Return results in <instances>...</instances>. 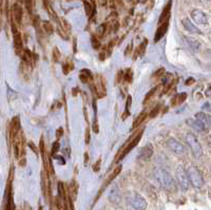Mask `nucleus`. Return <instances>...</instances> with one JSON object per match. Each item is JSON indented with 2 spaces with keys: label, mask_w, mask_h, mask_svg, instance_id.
Segmentation results:
<instances>
[{
  "label": "nucleus",
  "mask_w": 211,
  "mask_h": 210,
  "mask_svg": "<svg viewBox=\"0 0 211 210\" xmlns=\"http://www.w3.org/2000/svg\"><path fill=\"white\" fill-rule=\"evenodd\" d=\"M83 5H85V13H87V15L88 16H92V13L94 11V9L92 7V5H91V3H89L88 1H83Z\"/></svg>",
  "instance_id": "bb28decb"
},
{
  "label": "nucleus",
  "mask_w": 211,
  "mask_h": 210,
  "mask_svg": "<svg viewBox=\"0 0 211 210\" xmlns=\"http://www.w3.org/2000/svg\"><path fill=\"white\" fill-rule=\"evenodd\" d=\"M122 80L125 82H131L133 80V72L131 71V69H127V70L124 71V78Z\"/></svg>",
  "instance_id": "393cba45"
},
{
  "label": "nucleus",
  "mask_w": 211,
  "mask_h": 210,
  "mask_svg": "<svg viewBox=\"0 0 211 210\" xmlns=\"http://www.w3.org/2000/svg\"><path fill=\"white\" fill-rule=\"evenodd\" d=\"M42 24H43V28H45V32L49 34H52L53 32H54V29H53V26L50 23V22L48 21H43L42 22Z\"/></svg>",
  "instance_id": "c756f323"
},
{
  "label": "nucleus",
  "mask_w": 211,
  "mask_h": 210,
  "mask_svg": "<svg viewBox=\"0 0 211 210\" xmlns=\"http://www.w3.org/2000/svg\"><path fill=\"white\" fill-rule=\"evenodd\" d=\"M49 177L48 175L45 174V172H42L41 174V188H42V192L45 194V199L48 197V190H50V184H49Z\"/></svg>",
  "instance_id": "f3484780"
},
{
  "label": "nucleus",
  "mask_w": 211,
  "mask_h": 210,
  "mask_svg": "<svg viewBox=\"0 0 211 210\" xmlns=\"http://www.w3.org/2000/svg\"><path fill=\"white\" fill-rule=\"evenodd\" d=\"M210 171H211V168H210Z\"/></svg>",
  "instance_id": "4d7b16f0"
},
{
  "label": "nucleus",
  "mask_w": 211,
  "mask_h": 210,
  "mask_svg": "<svg viewBox=\"0 0 211 210\" xmlns=\"http://www.w3.org/2000/svg\"><path fill=\"white\" fill-rule=\"evenodd\" d=\"M143 133H144V130H141V132L138 133L136 136L133 137V138H132V140H131L129 144H128V146H125V149H124V151H122V155L119 156V159H118L119 161L124 159V157H125V156H126V155L128 154L129 152H131V150H133L134 148L136 147L137 144H138V143H139V140H141V136H143Z\"/></svg>",
  "instance_id": "423d86ee"
},
{
  "label": "nucleus",
  "mask_w": 211,
  "mask_h": 210,
  "mask_svg": "<svg viewBox=\"0 0 211 210\" xmlns=\"http://www.w3.org/2000/svg\"><path fill=\"white\" fill-rule=\"evenodd\" d=\"M106 53H107L106 51L100 52V53H99V60H101V61H104L105 59H106Z\"/></svg>",
  "instance_id": "de8ad7c7"
},
{
  "label": "nucleus",
  "mask_w": 211,
  "mask_h": 210,
  "mask_svg": "<svg viewBox=\"0 0 211 210\" xmlns=\"http://www.w3.org/2000/svg\"><path fill=\"white\" fill-rule=\"evenodd\" d=\"M29 147H30L31 149L33 150V151H34V153H37V148L35 147V145H34V143H33V142H30V143H29Z\"/></svg>",
  "instance_id": "49530a36"
},
{
  "label": "nucleus",
  "mask_w": 211,
  "mask_h": 210,
  "mask_svg": "<svg viewBox=\"0 0 211 210\" xmlns=\"http://www.w3.org/2000/svg\"><path fill=\"white\" fill-rule=\"evenodd\" d=\"M26 7L29 13H32V0H26Z\"/></svg>",
  "instance_id": "e433bc0d"
},
{
  "label": "nucleus",
  "mask_w": 211,
  "mask_h": 210,
  "mask_svg": "<svg viewBox=\"0 0 211 210\" xmlns=\"http://www.w3.org/2000/svg\"><path fill=\"white\" fill-rule=\"evenodd\" d=\"M120 171H122V166H118L117 168H116V169L114 170V171H113V172H112L111 174H110V176L108 177L107 181L105 182L104 186H103V190H104V189L106 188L107 186H109V185L111 184V182H113V180H114L115 177H116L119 173H120Z\"/></svg>",
  "instance_id": "6ab92c4d"
},
{
  "label": "nucleus",
  "mask_w": 211,
  "mask_h": 210,
  "mask_svg": "<svg viewBox=\"0 0 211 210\" xmlns=\"http://www.w3.org/2000/svg\"><path fill=\"white\" fill-rule=\"evenodd\" d=\"M109 201L111 202L112 204L114 205H118L122 201V194H120V191L117 187H114L112 188L109 192Z\"/></svg>",
  "instance_id": "1a4fd4ad"
},
{
  "label": "nucleus",
  "mask_w": 211,
  "mask_h": 210,
  "mask_svg": "<svg viewBox=\"0 0 211 210\" xmlns=\"http://www.w3.org/2000/svg\"><path fill=\"white\" fill-rule=\"evenodd\" d=\"M127 202L135 210H146L147 209V201L136 192H130L127 196Z\"/></svg>",
  "instance_id": "7ed1b4c3"
},
{
  "label": "nucleus",
  "mask_w": 211,
  "mask_h": 210,
  "mask_svg": "<svg viewBox=\"0 0 211 210\" xmlns=\"http://www.w3.org/2000/svg\"><path fill=\"white\" fill-rule=\"evenodd\" d=\"M39 210H42V208H41V206H39Z\"/></svg>",
  "instance_id": "603ef678"
},
{
  "label": "nucleus",
  "mask_w": 211,
  "mask_h": 210,
  "mask_svg": "<svg viewBox=\"0 0 211 210\" xmlns=\"http://www.w3.org/2000/svg\"><path fill=\"white\" fill-rule=\"evenodd\" d=\"M78 92H79V89L78 88H75L72 90V94H73V96H76L78 94Z\"/></svg>",
  "instance_id": "09e8293b"
},
{
  "label": "nucleus",
  "mask_w": 211,
  "mask_h": 210,
  "mask_svg": "<svg viewBox=\"0 0 211 210\" xmlns=\"http://www.w3.org/2000/svg\"><path fill=\"white\" fill-rule=\"evenodd\" d=\"M63 135V129L62 128H58L57 131H56V137L57 138H61Z\"/></svg>",
  "instance_id": "ea45409f"
},
{
  "label": "nucleus",
  "mask_w": 211,
  "mask_h": 210,
  "mask_svg": "<svg viewBox=\"0 0 211 210\" xmlns=\"http://www.w3.org/2000/svg\"><path fill=\"white\" fill-rule=\"evenodd\" d=\"M152 154H153V147H152V145L145 146V147L141 148V151H139V157L141 159H145V161L150 159L152 156Z\"/></svg>",
  "instance_id": "ddd939ff"
},
{
  "label": "nucleus",
  "mask_w": 211,
  "mask_h": 210,
  "mask_svg": "<svg viewBox=\"0 0 211 210\" xmlns=\"http://www.w3.org/2000/svg\"><path fill=\"white\" fill-rule=\"evenodd\" d=\"M104 1H107V0H104Z\"/></svg>",
  "instance_id": "5fc2aeb1"
},
{
  "label": "nucleus",
  "mask_w": 211,
  "mask_h": 210,
  "mask_svg": "<svg viewBox=\"0 0 211 210\" xmlns=\"http://www.w3.org/2000/svg\"><path fill=\"white\" fill-rule=\"evenodd\" d=\"M187 124L190 127H192L194 130H196L197 132H204L205 130L207 129V127L204 125L200 120L196 119V118H189L188 120H187Z\"/></svg>",
  "instance_id": "9b49d317"
},
{
  "label": "nucleus",
  "mask_w": 211,
  "mask_h": 210,
  "mask_svg": "<svg viewBox=\"0 0 211 210\" xmlns=\"http://www.w3.org/2000/svg\"><path fill=\"white\" fill-rule=\"evenodd\" d=\"M154 175H155L156 180L158 181V183L160 184V186L165 190H168V191L171 192L176 190V183L174 181L173 176L167 170L163 169V168H157L154 171Z\"/></svg>",
  "instance_id": "f257e3e1"
},
{
  "label": "nucleus",
  "mask_w": 211,
  "mask_h": 210,
  "mask_svg": "<svg viewBox=\"0 0 211 210\" xmlns=\"http://www.w3.org/2000/svg\"><path fill=\"white\" fill-rule=\"evenodd\" d=\"M168 26H169V21L163 22V23L158 26V29L156 30V32H155L154 42H158V41L165 36V34H166L167 31H168Z\"/></svg>",
  "instance_id": "9d476101"
},
{
  "label": "nucleus",
  "mask_w": 211,
  "mask_h": 210,
  "mask_svg": "<svg viewBox=\"0 0 211 210\" xmlns=\"http://www.w3.org/2000/svg\"><path fill=\"white\" fill-rule=\"evenodd\" d=\"M209 142H210V143H211V135H210V136H209Z\"/></svg>",
  "instance_id": "3c124183"
},
{
  "label": "nucleus",
  "mask_w": 211,
  "mask_h": 210,
  "mask_svg": "<svg viewBox=\"0 0 211 210\" xmlns=\"http://www.w3.org/2000/svg\"><path fill=\"white\" fill-rule=\"evenodd\" d=\"M52 210H56V209H55V208H52Z\"/></svg>",
  "instance_id": "864d4df0"
},
{
  "label": "nucleus",
  "mask_w": 211,
  "mask_h": 210,
  "mask_svg": "<svg viewBox=\"0 0 211 210\" xmlns=\"http://www.w3.org/2000/svg\"><path fill=\"white\" fill-rule=\"evenodd\" d=\"M156 90H157V87H154V88H152L151 90L146 94V97H145V99H144V103H147L149 100L151 99L152 97H153V95H154V93L156 92Z\"/></svg>",
  "instance_id": "a878e982"
},
{
  "label": "nucleus",
  "mask_w": 211,
  "mask_h": 210,
  "mask_svg": "<svg viewBox=\"0 0 211 210\" xmlns=\"http://www.w3.org/2000/svg\"><path fill=\"white\" fill-rule=\"evenodd\" d=\"M206 125H207V128H210L211 129V115L207 114V119H206Z\"/></svg>",
  "instance_id": "a18cd8bd"
},
{
  "label": "nucleus",
  "mask_w": 211,
  "mask_h": 210,
  "mask_svg": "<svg viewBox=\"0 0 211 210\" xmlns=\"http://www.w3.org/2000/svg\"><path fill=\"white\" fill-rule=\"evenodd\" d=\"M191 17L196 23L199 24H207L208 23V17L203 11L200 10H193L191 12Z\"/></svg>",
  "instance_id": "6e6552de"
},
{
  "label": "nucleus",
  "mask_w": 211,
  "mask_h": 210,
  "mask_svg": "<svg viewBox=\"0 0 211 210\" xmlns=\"http://www.w3.org/2000/svg\"><path fill=\"white\" fill-rule=\"evenodd\" d=\"M20 132V120L19 117L16 116L12 119L11 122V127H10V133H11V137H15L18 133Z\"/></svg>",
  "instance_id": "f8f14e48"
},
{
  "label": "nucleus",
  "mask_w": 211,
  "mask_h": 210,
  "mask_svg": "<svg viewBox=\"0 0 211 210\" xmlns=\"http://www.w3.org/2000/svg\"><path fill=\"white\" fill-rule=\"evenodd\" d=\"M13 13H14L15 20L18 22V23H20V22H21V19H22V9L20 7V5L14 4V7H13Z\"/></svg>",
  "instance_id": "412c9836"
},
{
  "label": "nucleus",
  "mask_w": 211,
  "mask_h": 210,
  "mask_svg": "<svg viewBox=\"0 0 211 210\" xmlns=\"http://www.w3.org/2000/svg\"><path fill=\"white\" fill-rule=\"evenodd\" d=\"M100 159H98V161H96V163L94 164V166H93V170L95 171V172H98L99 171V169H100Z\"/></svg>",
  "instance_id": "58836bf2"
},
{
  "label": "nucleus",
  "mask_w": 211,
  "mask_h": 210,
  "mask_svg": "<svg viewBox=\"0 0 211 210\" xmlns=\"http://www.w3.org/2000/svg\"><path fill=\"white\" fill-rule=\"evenodd\" d=\"M91 44H92V47L95 50H97V49H99L100 48V42H99V40L97 39V37L96 36H94V35H92L91 36Z\"/></svg>",
  "instance_id": "cd10ccee"
},
{
  "label": "nucleus",
  "mask_w": 211,
  "mask_h": 210,
  "mask_svg": "<svg viewBox=\"0 0 211 210\" xmlns=\"http://www.w3.org/2000/svg\"><path fill=\"white\" fill-rule=\"evenodd\" d=\"M186 98V94L185 93H183V94H179L178 96H176V99H177V101H176V103L175 105H177V103H181L183 100Z\"/></svg>",
  "instance_id": "4c0bfd02"
},
{
  "label": "nucleus",
  "mask_w": 211,
  "mask_h": 210,
  "mask_svg": "<svg viewBox=\"0 0 211 210\" xmlns=\"http://www.w3.org/2000/svg\"><path fill=\"white\" fill-rule=\"evenodd\" d=\"M186 143L190 148L193 156L196 157V159H200V156L203 155V148H202L200 142L196 138L195 135L192 134V133H188L186 135Z\"/></svg>",
  "instance_id": "20e7f679"
},
{
  "label": "nucleus",
  "mask_w": 211,
  "mask_h": 210,
  "mask_svg": "<svg viewBox=\"0 0 211 210\" xmlns=\"http://www.w3.org/2000/svg\"><path fill=\"white\" fill-rule=\"evenodd\" d=\"M93 77L91 71H89L88 69H82L80 74H79V79L82 84H88L89 80H91Z\"/></svg>",
  "instance_id": "a211bd4d"
},
{
  "label": "nucleus",
  "mask_w": 211,
  "mask_h": 210,
  "mask_svg": "<svg viewBox=\"0 0 211 210\" xmlns=\"http://www.w3.org/2000/svg\"><path fill=\"white\" fill-rule=\"evenodd\" d=\"M73 69V65L69 63H66L62 65V70H63V74H69L71 70Z\"/></svg>",
  "instance_id": "473e14b6"
},
{
  "label": "nucleus",
  "mask_w": 211,
  "mask_h": 210,
  "mask_svg": "<svg viewBox=\"0 0 211 210\" xmlns=\"http://www.w3.org/2000/svg\"><path fill=\"white\" fill-rule=\"evenodd\" d=\"M53 60L54 63H58L60 60V52L57 48H54L53 50Z\"/></svg>",
  "instance_id": "7c9ffc66"
},
{
  "label": "nucleus",
  "mask_w": 211,
  "mask_h": 210,
  "mask_svg": "<svg viewBox=\"0 0 211 210\" xmlns=\"http://www.w3.org/2000/svg\"><path fill=\"white\" fill-rule=\"evenodd\" d=\"M59 149H60V144H59V142H55V143L53 144V146H52V150H51V153H52L53 156L57 154V152L59 151Z\"/></svg>",
  "instance_id": "2f4dec72"
},
{
  "label": "nucleus",
  "mask_w": 211,
  "mask_h": 210,
  "mask_svg": "<svg viewBox=\"0 0 211 210\" xmlns=\"http://www.w3.org/2000/svg\"><path fill=\"white\" fill-rule=\"evenodd\" d=\"M208 1H211V0H208Z\"/></svg>",
  "instance_id": "6e6d98bb"
},
{
  "label": "nucleus",
  "mask_w": 211,
  "mask_h": 210,
  "mask_svg": "<svg viewBox=\"0 0 211 210\" xmlns=\"http://www.w3.org/2000/svg\"><path fill=\"white\" fill-rule=\"evenodd\" d=\"M14 35V45H15V49H16V52H17V54H20V52H21V50H22V38H21V35L18 33V32H16V33L13 34Z\"/></svg>",
  "instance_id": "dca6fc26"
},
{
  "label": "nucleus",
  "mask_w": 211,
  "mask_h": 210,
  "mask_svg": "<svg viewBox=\"0 0 211 210\" xmlns=\"http://www.w3.org/2000/svg\"><path fill=\"white\" fill-rule=\"evenodd\" d=\"M167 147L169 148L172 152H174L175 154L181 155L185 153V147L178 140H174V138H169L167 140Z\"/></svg>",
  "instance_id": "0eeeda50"
},
{
  "label": "nucleus",
  "mask_w": 211,
  "mask_h": 210,
  "mask_svg": "<svg viewBox=\"0 0 211 210\" xmlns=\"http://www.w3.org/2000/svg\"><path fill=\"white\" fill-rule=\"evenodd\" d=\"M187 41L188 43L190 44V47L194 50V51H199L200 48V43L199 42V40H196L195 38H191V37H188L187 38Z\"/></svg>",
  "instance_id": "b1692460"
},
{
  "label": "nucleus",
  "mask_w": 211,
  "mask_h": 210,
  "mask_svg": "<svg viewBox=\"0 0 211 210\" xmlns=\"http://www.w3.org/2000/svg\"><path fill=\"white\" fill-rule=\"evenodd\" d=\"M176 180H177L178 185L181 186V188L183 190H188L189 186H190V182H189L188 175H187V172L185 171V169L181 166L177 167V170H176Z\"/></svg>",
  "instance_id": "39448f33"
},
{
  "label": "nucleus",
  "mask_w": 211,
  "mask_h": 210,
  "mask_svg": "<svg viewBox=\"0 0 211 210\" xmlns=\"http://www.w3.org/2000/svg\"><path fill=\"white\" fill-rule=\"evenodd\" d=\"M116 80H117V82H120V81L122 80V78H124V71H119L118 73H117V76H116Z\"/></svg>",
  "instance_id": "37998d69"
},
{
  "label": "nucleus",
  "mask_w": 211,
  "mask_h": 210,
  "mask_svg": "<svg viewBox=\"0 0 211 210\" xmlns=\"http://www.w3.org/2000/svg\"><path fill=\"white\" fill-rule=\"evenodd\" d=\"M171 4H172V1L170 0V1L168 2V4L165 7L164 11L162 12V14H160V16H159V19H158L159 24H162V23H163V22H165V21H169V17H170V11H171Z\"/></svg>",
  "instance_id": "4468645a"
},
{
  "label": "nucleus",
  "mask_w": 211,
  "mask_h": 210,
  "mask_svg": "<svg viewBox=\"0 0 211 210\" xmlns=\"http://www.w3.org/2000/svg\"><path fill=\"white\" fill-rule=\"evenodd\" d=\"M85 144H90V129L87 128L85 130Z\"/></svg>",
  "instance_id": "c03bdc74"
},
{
  "label": "nucleus",
  "mask_w": 211,
  "mask_h": 210,
  "mask_svg": "<svg viewBox=\"0 0 211 210\" xmlns=\"http://www.w3.org/2000/svg\"><path fill=\"white\" fill-rule=\"evenodd\" d=\"M165 73V70H164L163 68L162 69H158L157 71H155V73L153 74V78H156V77H162L163 76V74Z\"/></svg>",
  "instance_id": "f704fd0d"
},
{
  "label": "nucleus",
  "mask_w": 211,
  "mask_h": 210,
  "mask_svg": "<svg viewBox=\"0 0 211 210\" xmlns=\"http://www.w3.org/2000/svg\"><path fill=\"white\" fill-rule=\"evenodd\" d=\"M131 103H132V97H131V96H128V98H127V101H126V108H125V111H124V113H122V120H125L126 118L129 117Z\"/></svg>",
  "instance_id": "4be33fe9"
},
{
  "label": "nucleus",
  "mask_w": 211,
  "mask_h": 210,
  "mask_svg": "<svg viewBox=\"0 0 211 210\" xmlns=\"http://www.w3.org/2000/svg\"><path fill=\"white\" fill-rule=\"evenodd\" d=\"M146 117H147V112H146V111H143L141 114H139L136 118H135V120L133 122L132 129L134 130V129H136V128H138V127L141 125V122H143L145 119H146Z\"/></svg>",
  "instance_id": "aec40b11"
},
{
  "label": "nucleus",
  "mask_w": 211,
  "mask_h": 210,
  "mask_svg": "<svg viewBox=\"0 0 211 210\" xmlns=\"http://www.w3.org/2000/svg\"><path fill=\"white\" fill-rule=\"evenodd\" d=\"M54 159H58L61 165H64V164H66V159H63L62 156H60V155H54Z\"/></svg>",
  "instance_id": "79ce46f5"
},
{
  "label": "nucleus",
  "mask_w": 211,
  "mask_h": 210,
  "mask_svg": "<svg viewBox=\"0 0 211 210\" xmlns=\"http://www.w3.org/2000/svg\"><path fill=\"white\" fill-rule=\"evenodd\" d=\"M57 187H58V188H57V190H58V196H59V199H61L62 202H64V201L67 199V193H66L64 184H63V183H61V182H59Z\"/></svg>",
  "instance_id": "5701e85b"
},
{
  "label": "nucleus",
  "mask_w": 211,
  "mask_h": 210,
  "mask_svg": "<svg viewBox=\"0 0 211 210\" xmlns=\"http://www.w3.org/2000/svg\"><path fill=\"white\" fill-rule=\"evenodd\" d=\"M87 163H88V153H85V164L87 165Z\"/></svg>",
  "instance_id": "8fccbe9b"
},
{
  "label": "nucleus",
  "mask_w": 211,
  "mask_h": 210,
  "mask_svg": "<svg viewBox=\"0 0 211 210\" xmlns=\"http://www.w3.org/2000/svg\"><path fill=\"white\" fill-rule=\"evenodd\" d=\"M39 148H40L41 154L43 155V153H45V142H43V138H41V140H40V143H39Z\"/></svg>",
  "instance_id": "a19ab883"
},
{
  "label": "nucleus",
  "mask_w": 211,
  "mask_h": 210,
  "mask_svg": "<svg viewBox=\"0 0 211 210\" xmlns=\"http://www.w3.org/2000/svg\"><path fill=\"white\" fill-rule=\"evenodd\" d=\"M92 129L93 131L95 133H98L99 132V127H98V124H97V120H96V117L94 118V122H93V125H92Z\"/></svg>",
  "instance_id": "c9c22d12"
},
{
  "label": "nucleus",
  "mask_w": 211,
  "mask_h": 210,
  "mask_svg": "<svg viewBox=\"0 0 211 210\" xmlns=\"http://www.w3.org/2000/svg\"><path fill=\"white\" fill-rule=\"evenodd\" d=\"M160 105H157V106H155V107L152 109V111L150 112V114H149V117L150 118H154L156 116V115H158V113L160 112Z\"/></svg>",
  "instance_id": "c85d7f7f"
},
{
  "label": "nucleus",
  "mask_w": 211,
  "mask_h": 210,
  "mask_svg": "<svg viewBox=\"0 0 211 210\" xmlns=\"http://www.w3.org/2000/svg\"><path fill=\"white\" fill-rule=\"evenodd\" d=\"M187 175H188L189 182L195 188H202L204 186V177L203 174L200 172L199 168L195 166L189 167L188 170L186 171Z\"/></svg>",
  "instance_id": "f03ea898"
},
{
  "label": "nucleus",
  "mask_w": 211,
  "mask_h": 210,
  "mask_svg": "<svg viewBox=\"0 0 211 210\" xmlns=\"http://www.w3.org/2000/svg\"><path fill=\"white\" fill-rule=\"evenodd\" d=\"M181 23H183V26H184V28H185L188 32H190V33H193V34H200L202 32H200V30L197 29L194 24H193L192 22H191V20L188 18H185L183 19V21H181Z\"/></svg>",
  "instance_id": "2eb2a0df"
},
{
  "label": "nucleus",
  "mask_w": 211,
  "mask_h": 210,
  "mask_svg": "<svg viewBox=\"0 0 211 210\" xmlns=\"http://www.w3.org/2000/svg\"><path fill=\"white\" fill-rule=\"evenodd\" d=\"M106 30H107V26L106 24H100L98 28H97V35L99 37H101V36H104V34H105V32H106Z\"/></svg>",
  "instance_id": "72a5a7b5"
}]
</instances>
